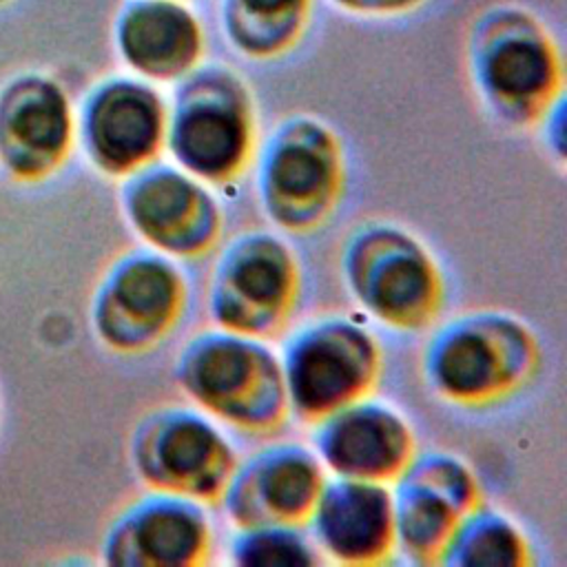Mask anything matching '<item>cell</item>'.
Masks as SVG:
<instances>
[{
	"label": "cell",
	"mask_w": 567,
	"mask_h": 567,
	"mask_svg": "<svg viewBox=\"0 0 567 567\" xmlns=\"http://www.w3.org/2000/svg\"><path fill=\"white\" fill-rule=\"evenodd\" d=\"M179 381L197 405L250 432H268L288 408L281 361L257 337L202 334L179 361Z\"/></svg>",
	"instance_id": "6da1fadb"
},
{
	"label": "cell",
	"mask_w": 567,
	"mask_h": 567,
	"mask_svg": "<svg viewBox=\"0 0 567 567\" xmlns=\"http://www.w3.org/2000/svg\"><path fill=\"white\" fill-rule=\"evenodd\" d=\"M534 365V339L509 317H463L443 328L425 354L434 388L458 403H487L514 388Z\"/></svg>",
	"instance_id": "7a4b0ae2"
},
{
	"label": "cell",
	"mask_w": 567,
	"mask_h": 567,
	"mask_svg": "<svg viewBox=\"0 0 567 567\" xmlns=\"http://www.w3.org/2000/svg\"><path fill=\"white\" fill-rule=\"evenodd\" d=\"M288 403L303 419H323L374 385L379 350L370 334L343 319H328L299 332L281 359Z\"/></svg>",
	"instance_id": "3957f363"
},
{
	"label": "cell",
	"mask_w": 567,
	"mask_h": 567,
	"mask_svg": "<svg viewBox=\"0 0 567 567\" xmlns=\"http://www.w3.org/2000/svg\"><path fill=\"white\" fill-rule=\"evenodd\" d=\"M352 292L388 326H425L441 303V275L427 250L394 228H368L348 246Z\"/></svg>",
	"instance_id": "277c9868"
},
{
	"label": "cell",
	"mask_w": 567,
	"mask_h": 567,
	"mask_svg": "<svg viewBox=\"0 0 567 567\" xmlns=\"http://www.w3.org/2000/svg\"><path fill=\"white\" fill-rule=\"evenodd\" d=\"M297 281L288 246L275 235L252 233L237 239L219 259L210 306L226 330L261 339L286 321Z\"/></svg>",
	"instance_id": "5b68a950"
},
{
	"label": "cell",
	"mask_w": 567,
	"mask_h": 567,
	"mask_svg": "<svg viewBox=\"0 0 567 567\" xmlns=\"http://www.w3.org/2000/svg\"><path fill=\"white\" fill-rule=\"evenodd\" d=\"M135 463L157 492L215 501L235 472V452L208 419L190 410H166L142 423Z\"/></svg>",
	"instance_id": "8992f818"
},
{
	"label": "cell",
	"mask_w": 567,
	"mask_h": 567,
	"mask_svg": "<svg viewBox=\"0 0 567 567\" xmlns=\"http://www.w3.org/2000/svg\"><path fill=\"white\" fill-rule=\"evenodd\" d=\"M261 197L270 217L290 230H308L332 208L341 164L334 140L319 126L299 122L281 128L261 162Z\"/></svg>",
	"instance_id": "52a82bcc"
},
{
	"label": "cell",
	"mask_w": 567,
	"mask_h": 567,
	"mask_svg": "<svg viewBox=\"0 0 567 567\" xmlns=\"http://www.w3.org/2000/svg\"><path fill=\"white\" fill-rule=\"evenodd\" d=\"M392 503L396 543L419 560L441 558L476 509V485L461 461L432 454L408 463Z\"/></svg>",
	"instance_id": "ba28073f"
},
{
	"label": "cell",
	"mask_w": 567,
	"mask_h": 567,
	"mask_svg": "<svg viewBox=\"0 0 567 567\" xmlns=\"http://www.w3.org/2000/svg\"><path fill=\"white\" fill-rule=\"evenodd\" d=\"M182 303L179 270L159 252H140L113 270L97 303V326L113 346L146 348L173 328Z\"/></svg>",
	"instance_id": "9c48e42d"
},
{
	"label": "cell",
	"mask_w": 567,
	"mask_h": 567,
	"mask_svg": "<svg viewBox=\"0 0 567 567\" xmlns=\"http://www.w3.org/2000/svg\"><path fill=\"white\" fill-rule=\"evenodd\" d=\"M250 124L239 86L215 80L184 93L171 128L175 159L197 179L224 182L248 157Z\"/></svg>",
	"instance_id": "30bf717a"
},
{
	"label": "cell",
	"mask_w": 567,
	"mask_h": 567,
	"mask_svg": "<svg viewBox=\"0 0 567 567\" xmlns=\"http://www.w3.org/2000/svg\"><path fill=\"white\" fill-rule=\"evenodd\" d=\"M323 489L319 461L297 445H279L235 470L224 498L241 527H297L310 520Z\"/></svg>",
	"instance_id": "8fae6325"
},
{
	"label": "cell",
	"mask_w": 567,
	"mask_h": 567,
	"mask_svg": "<svg viewBox=\"0 0 567 567\" xmlns=\"http://www.w3.org/2000/svg\"><path fill=\"white\" fill-rule=\"evenodd\" d=\"M128 217L157 250L177 257L206 252L219 230L215 199L202 184L173 168L135 175L126 193Z\"/></svg>",
	"instance_id": "7c38bea8"
},
{
	"label": "cell",
	"mask_w": 567,
	"mask_h": 567,
	"mask_svg": "<svg viewBox=\"0 0 567 567\" xmlns=\"http://www.w3.org/2000/svg\"><path fill=\"white\" fill-rule=\"evenodd\" d=\"M317 450L339 476L388 483L412 461V432L390 405L354 401L319 421Z\"/></svg>",
	"instance_id": "4fadbf2b"
},
{
	"label": "cell",
	"mask_w": 567,
	"mask_h": 567,
	"mask_svg": "<svg viewBox=\"0 0 567 567\" xmlns=\"http://www.w3.org/2000/svg\"><path fill=\"white\" fill-rule=\"evenodd\" d=\"M310 523L317 545L339 563H377L396 543L392 492L377 481L323 483Z\"/></svg>",
	"instance_id": "5bb4252c"
},
{
	"label": "cell",
	"mask_w": 567,
	"mask_h": 567,
	"mask_svg": "<svg viewBox=\"0 0 567 567\" xmlns=\"http://www.w3.org/2000/svg\"><path fill=\"white\" fill-rule=\"evenodd\" d=\"M210 529L199 501L157 492L133 507L111 534L113 563L193 565L208 551Z\"/></svg>",
	"instance_id": "9a60e30c"
},
{
	"label": "cell",
	"mask_w": 567,
	"mask_h": 567,
	"mask_svg": "<svg viewBox=\"0 0 567 567\" xmlns=\"http://www.w3.org/2000/svg\"><path fill=\"white\" fill-rule=\"evenodd\" d=\"M91 148L111 173H128L151 162L164 135L162 100L137 84L106 89L91 111Z\"/></svg>",
	"instance_id": "2e32d148"
},
{
	"label": "cell",
	"mask_w": 567,
	"mask_h": 567,
	"mask_svg": "<svg viewBox=\"0 0 567 567\" xmlns=\"http://www.w3.org/2000/svg\"><path fill=\"white\" fill-rule=\"evenodd\" d=\"M478 75L498 106L532 113L551 86L554 62L545 42L520 31L498 35L485 47L478 55Z\"/></svg>",
	"instance_id": "e0dca14e"
},
{
	"label": "cell",
	"mask_w": 567,
	"mask_h": 567,
	"mask_svg": "<svg viewBox=\"0 0 567 567\" xmlns=\"http://www.w3.org/2000/svg\"><path fill=\"white\" fill-rule=\"evenodd\" d=\"M124 51L135 69L153 78L184 73L197 55V29L188 13L171 2H151L124 24Z\"/></svg>",
	"instance_id": "ac0fdd59"
},
{
	"label": "cell",
	"mask_w": 567,
	"mask_h": 567,
	"mask_svg": "<svg viewBox=\"0 0 567 567\" xmlns=\"http://www.w3.org/2000/svg\"><path fill=\"white\" fill-rule=\"evenodd\" d=\"M69 135V117L60 93L31 86L13 95L4 115L7 157L22 173H38L53 164Z\"/></svg>",
	"instance_id": "d6986e66"
},
{
	"label": "cell",
	"mask_w": 567,
	"mask_h": 567,
	"mask_svg": "<svg viewBox=\"0 0 567 567\" xmlns=\"http://www.w3.org/2000/svg\"><path fill=\"white\" fill-rule=\"evenodd\" d=\"M441 560L461 565H518L527 560V545L507 518L474 509L452 536Z\"/></svg>",
	"instance_id": "ffe728a7"
},
{
	"label": "cell",
	"mask_w": 567,
	"mask_h": 567,
	"mask_svg": "<svg viewBox=\"0 0 567 567\" xmlns=\"http://www.w3.org/2000/svg\"><path fill=\"white\" fill-rule=\"evenodd\" d=\"M235 563L239 565H312L317 556L297 527H244L233 543Z\"/></svg>",
	"instance_id": "44dd1931"
},
{
	"label": "cell",
	"mask_w": 567,
	"mask_h": 567,
	"mask_svg": "<svg viewBox=\"0 0 567 567\" xmlns=\"http://www.w3.org/2000/svg\"><path fill=\"white\" fill-rule=\"evenodd\" d=\"M301 0H241L252 20H290V11L299 7Z\"/></svg>",
	"instance_id": "7402d4cb"
},
{
	"label": "cell",
	"mask_w": 567,
	"mask_h": 567,
	"mask_svg": "<svg viewBox=\"0 0 567 567\" xmlns=\"http://www.w3.org/2000/svg\"><path fill=\"white\" fill-rule=\"evenodd\" d=\"M374 4H396V2H403V0H370Z\"/></svg>",
	"instance_id": "603a6c76"
}]
</instances>
